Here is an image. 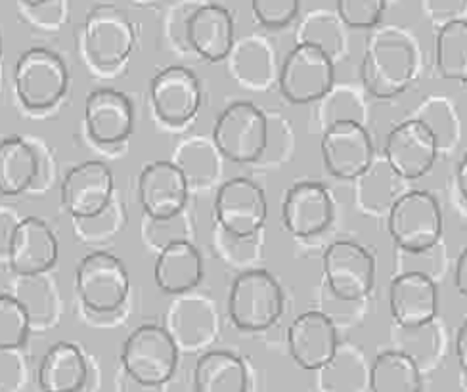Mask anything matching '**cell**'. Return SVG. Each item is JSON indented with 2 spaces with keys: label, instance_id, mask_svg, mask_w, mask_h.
Wrapping results in <instances>:
<instances>
[{
  "label": "cell",
  "instance_id": "47",
  "mask_svg": "<svg viewBox=\"0 0 467 392\" xmlns=\"http://www.w3.org/2000/svg\"><path fill=\"white\" fill-rule=\"evenodd\" d=\"M22 3H24L26 6H29V8H38V6L48 5L50 0H22Z\"/></svg>",
  "mask_w": 467,
  "mask_h": 392
},
{
  "label": "cell",
  "instance_id": "31",
  "mask_svg": "<svg viewBox=\"0 0 467 392\" xmlns=\"http://www.w3.org/2000/svg\"><path fill=\"white\" fill-rule=\"evenodd\" d=\"M369 392H423V371L404 352L383 350L369 366Z\"/></svg>",
  "mask_w": 467,
  "mask_h": 392
},
{
  "label": "cell",
  "instance_id": "26",
  "mask_svg": "<svg viewBox=\"0 0 467 392\" xmlns=\"http://www.w3.org/2000/svg\"><path fill=\"white\" fill-rule=\"evenodd\" d=\"M193 392H247V367L228 350H207L193 367Z\"/></svg>",
  "mask_w": 467,
  "mask_h": 392
},
{
  "label": "cell",
  "instance_id": "3",
  "mask_svg": "<svg viewBox=\"0 0 467 392\" xmlns=\"http://www.w3.org/2000/svg\"><path fill=\"white\" fill-rule=\"evenodd\" d=\"M284 312V289L268 270H242L228 295V316L242 331H265Z\"/></svg>",
  "mask_w": 467,
  "mask_h": 392
},
{
  "label": "cell",
  "instance_id": "10",
  "mask_svg": "<svg viewBox=\"0 0 467 392\" xmlns=\"http://www.w3.org/2000/svg\"><path fill=\"white\" fill-rule=\"evenodd\" d=\"M134 26L123 10L104 5L88 14L83 46L87 60L94 67L109 71L123 66L134 50Z\"/></svg>",
  "mask_w": 467,
  "mask_h": 392
},
{
  "label": "cell",
  "instance_id": "14",
  "mask_svg": "<svg viewBox=\"0 0 467 392\" xmlns=\"http://www.w3.org/2000/svg\"><path fill=\"white\" fill-rule=\"evenodd\" d=\"M115 179L104 161H85L62 181V205L73 221L92 219L113 203Z\"/></svg>",
  "mask_w": 467,
  "mask_h": 392
},
{
  "label": "cell",
  "instance_id": "2",
  "mask_svg": "<svg viewBox=\"0 0 467 392\" xmlns=\"http://www.w3.org/2000/svg\"><path fill=\"white\" fill-rule=\"evenodd\" d=\"M130 278L121 259L94 251L75 270V293L88 316H111L129 297Z\"/></svg>",
  "mask_w": 467,
  "mask_h": 392
},
{
  "label": "cell",
  "instance_id": "22",
  "mask_svg": "<svg viewBox=\"0 0 467 392\" xmlns=\"http://www.w3.org/2000/svg\"><path fill=\"white\" fill-rule=\"evenodd\" d=\"M186 45L207 62H223L236 45L232 14L215 3L192 10L184 24Z\"/></svg>",
  "mask_w": 467,
  "mask_h": 392
},
{
  "label": "cell",
  "instance_id": "40",
  "mask_svg": "<svg viewBox=\"0 0 467 392\" xmlns=\"http://www.w3.org/2000/svg\"><path fill=\"white\" fill-rule=\"evenodd\" d=\"M387 0H336L341 24L350 29H374L379 26Z\"/></svg>",
  "mask_w": 467,
  "mask_h": 392
},
{
  "label": "cell",
  "instance_id": "5",
  "mask_svg": "<svg viewBox=\"0 0 467 392\" xmlns=\"http://www.w3.org/2000/svg\"><path fill=\"white\" fill-rule=\"evenodd\" d=\"M270 123L253 102H234L221 111L213 127V144L234 163H255L268 150Z\"/></svg>",
  "mask_w": 467,
  "mask_h": 392
},
{
  "label": "cell",
  "instance_id": "36",
  "mask_svg": "<svg viewBox=\"0 0 467 392\" xmlns=\"http://www.w3.org/2000/svg\"><path fill=\"white\" fill-rule=\"evenodd\" d=\"M27 306L12 295H0V350L14 352L22 348L31 331Z\"/></svg>",
  "mask_w": 467,
  "mask_h": 392
},
{
  "label": "cell",
  "instance_id": "15",
  "mask_svg": "<svg viewBox=\"0 0 467 392\" xmlns=\"http://www.w3.org/2000/svg\"><path fill=\"white\" fill-rule=\"evenodd\" d=\"M383 153L385 161L412 182L433 169L441 151L433 132L414 117L387 134Z\"/></svg>",
  "mask_w": 467,
  "mask_h": 392
},
{
  "label": "cell",
  "instance_id": "21",
  "mask_svg": "<svg viewBox=\"0 0 467 392\" xmlns=\"http://www.w3.org/2000/svg\"><path fill=\"white\" fill-rule=\"evenodd\" d=\"M389 308L399 327L431 324L439 314V284L423 273H397L389 285Z\"/></svg>",
  "mask_w": 467,
  "mask_h": 392
},
{
  "label": "cell",
  "instance_id": "46",
  "mask_svg": "<svg viewBox=\"0 0 467 392\" xmlns=\"http://www.w3.org/2000/svg\"><path fill=\"white\" fill-rule=\"evenodd\" d=\"M456 186H458V191H460V195H462L463 203L467 205V153L462 157V161L458 163Z\"/></svg>",
  "mask_w": 467,
  "mask_h": 392
},
{
  "label": "cell",
  "instance_id": "11",
  "mask_svg": "<svg viewBox=\"0 0 467 392\" xmlns=\"http://www.w3.org/2000/svg\"><path fill=\"white\" fill-rule=\"evenodd\" d=\"M268 217V200L265 190L245 176L223 182L215 195L217 228L236 235L253 238L259 235Z\"/></svg>",
  "mask_w": 467,
  "mask_h": 392
},
{
  "label": "cell",
  "instance_id": "19",
  "mask_svg": "<svg viewBox=\"0 0 467 392\" xmlns=\"http://www.w3.org/2000/svg\"><path fill=\"white\" fill-rule=\"evenodd\" d=\"M190 184L174 161L148 163L139 176V200L150 219H167L186 211Z\"/></svg>",
  "mask_w": 467,
  "mask_h": 392
},
{
  "label": "cell",
  "instance_id": "29",
  "mask_svg": "<svg viewBox=\"0 0 467 392\" xmlns=\"http://www.w3.org/2000/svg\"><path fill=\"white\" fill-rule=\"evenodd\" d=\"M230 69L238 81L253 90H265L278 77L275 52L259 36H247L230 52Z\"/></svg>",
  "mask_w": 467,
  "mask_h": 392
},
{
  "label": "cell",
  "instance_id": "7",
  "mask_svg": "<svg viewBox=\"0 0 467 392\" xmlns=\"http://www.w3.org/2000/svg\"><path fill=\"white\" fill-rule=\"evenodd\" d=\"M278 85L291 104H317L336 85V62L322 48L297 43L284 57Z\"/></svg>",
  "mask_w": 467,
  "mask_h": 392
},
{
  "label": "cell",
  "instance_id": "4",
  "mask_svg": "<svg viewBox=\"0 0 467 392\" xmlns=\"http://www.w3.org/2000/svg\"><path fill=\"white\" fill-rule=\"evenodd\" d=\"M181 350L161 327L146 324L136 327L121 348V364L130 381L158 388L171 381L179 366Z\"/></svg>",
  "mask_w": 467,
  "mask_h": 392
},
{
  "label": "cell",
  "instance_id": "20",
  "mask_svg": "<svg viewBox=\"0 0 467 392\" xmlns=\"http://www.w3.org/2000/svg\"><path fill=\"white\" fill-rule=\"evenodd\" d=\"M85 127L90 140L100 146L125 142L134 129V109L129 96L115 88H99L85 100Z\"/></svg>",
  "mask_w": 467,
  "mask_h": 392
},
{
  "label": "cell",
  "instance_id": "48",
  "mask_svg": "<svg viewBox=\"0 0 467 392\" xmlns=\"http://www.w3.org/2000/svg\"><path fill=\"white\" fill-rule=\"evenodd\" d=\"M0 57H3V33H0Z\"/></svg>",
  "mask_w": 467,
  "mask_h": 392
},
{
  "label": "cell",
  "instance_id": "33",
  "mask_svg": "<svg viewBox=\"0 0 467 392\" xmlns=\"http://www.w3.org/2000/svg\"><path fill=\"white\" fill-rule=\"evenodd\" d=\"M221 153L205 139H190L181 144L174 163L184 172L192 186H209L217 181L221 172Z\"/></svg>",
  "mask_w": 467,
  "mask_h": 392
},
{
  "label": "cell",
  "instance_id": "1",
  "mask_svg": "<svg viewBox=\"0 0 467 392\" xmlns=\"http://www.w3.org/2000/svg\"><path fill=\"white\" fill-rule=\"evenodd\" d=\"M418 67L420 56L410 35L395 27L378 31L368 41L360 64L362 87L372 96L389 100L412 85Z\"/></svg>",
  "mask_w": 467,
  "mask_h": 392
},
{
  "label": "cell",
  "instance_id": "6",
  "mask_svg": "<svg viewBox=\"0 0 467 392\" xmlns=\"http://www.w3.org/2000/svg\"><path fill=\"white\" fill-rule=\"evenodd\" d=\"M17 100L29 111H47L60 104L69 87L64 60L48 48L26 50L14 69Z\"/></svg>",
  "mask_w": 467,
  "mask_h": 392
},
{
  "label": "cell",
  "instance_id": "37",
  "mask_svg": "<svg viewBox=\"0 0 467 392\" xmlns=\"http://www.w3.org/2000/svg\"><path fill=\"white\" fill-rule=\"evenodd\" d=\"M144 242L155 249H165L179 242H192V221L186 211L167 219L144 217L142 222Z\"/></svg>",
  "mask_w": 467,
  "mask_h": 392
},
{
  "label": "cell",
  "instance_id": "30",
  "mask_svg": "<svg viewBox=\"0 0 467 392\" xmlns=\"http://www.w3.org/2000/svg\"><path fill=\"white\" fill-rule=\"evenodd\" d=\"M369 366L360 348L339 343L334 358L318 369L320 392H368Z\"/></svg>",
  "mask_w": 467,
  "mask_h": 392
},
{
  "label": "cell",
  "instance_id": "16",
  "mask_svg": "<svg viewBox=\"0 0 467 392\" xmlns=\"http://www.w3.org/2000/svg\"><path fill=\"white\" fill-rule=\"evenodd\" d=\"M334 195L320 182H297L284 195L282 224L296 238H315L334 222Z\"/></svg>",
  "mask_w": 467,
  "mask_h": 392
},
{
  "label": "cell",
  "instance_id": "35",
  "mask_svg": "<svg viewBox=\"0 0 467 392\" xmlns=\"http://www.w3.org/2000/svg\"><path fill=\"white\" fill-rule=\"evenodd\" d=\"M318 104V119L322 130L341 121H366V104L358 88L350 85H334Z\"/></svg>",
  "mask_w": 467,
  "mask_h": 392
},
{
  "label": "cell",
  "instance_id": "25",
  "mask_svg": "<svg viewBox=\"0 0 467 392\" xmlns=\"http://www.w3.org/2000/svg\"><path fill=\"white\" fill-rule=\"evenodd\" d=\"M90 377V364L73 343H56L38 364L36 381L43 392H81Z\"/></svg>",
  "mask_w": 467,
  "mask_h": 392
},
{
  "label": "cell",
  "instance_id": "17",
  "mask_svg": "<svg viewBox=\"0 0 467 392\" xmlns=\"http://www.w3.org/2000/svg\"><path fill=\"white\" fill-rule=\"evenodd\" d=\"M60 243L52 228L36 217L19 221L8 245V264L22 278H36L57 263Z\"/></svg>",
  "mask_w": 467,
  "mask_h": 392
},
{
  "label": "cell",
  "instance_id": "24",
  "mask_svg": "<svg viewBox=\"0 0 467 392\" xmlns=\"http://www.w3.org/2000/svg\"><path fill=\"white\" fill-rule=\"evenodd\" d=\"M153 280L167 295H186L203 280V257L192 242L172 243L160 251Z\"/></svg>",
  "mask_w": 467,
  "mask_h": 392
},
{
  "label": "cell",
  "instance_id": "8",
  "mask_svg": "<svg viewBox=\"0 0 467 392\" xmlns=\"http://www.w3.org/2000/svg\"><path fill=\"white\" fill-rule=\"evenodd\" d=\"M387 228L399 249L420 251L441 243L442 211L431 191L408 190L387 214Z\"/></svg>",
  "mask_w": 467,
  "mask_h": 392
},
{
  "label": "cell",
  "instance_id": "44",
  "mask_svg": "<svg viewBox=\"0 0 467 392\" xmlns=\"http://www.w3.org/2000/svg\"><path fill=\"white\" fill-rule=\"evenodd\" d=\"M456 358L462 369V376L467 377V318L463 320L456 333Z\"/></svg>",
  "mask_w": 467,
  "mask_h": 392
},
{
  "label": "cell",
  "instance_id": "12",
  "mask_svg": "<svg viewBox=\"0 0 467 392\" xmlns=\"http://www.w3.org/2000/svg\"><path fill=\"white\" fill-rule=\"evenodd\" d=\"M320 151L326 169L341 181H358L376 161L372 136L366 125L357 121H341L324 129Z\"/></svg>",
  "mask_w": 467,
  "mask_h": 392
},
{
  "label": "cell",
  "instance_id": "45",
  "mask_svg": "<svg viewBox=\"0 0 467 392\" xmlns=\"http://www.w3.org/2000/svg\"><path fill=\"white\" fill-rule=\"evenodd\" d=\"M454 285L462 297H467V247H463L458 257L454 270Z\"/></svg>",
  "mask_w": 467,
  "mask_h": 392
},
{
  "label": "cell",
  "instance_id": "34",
  "mask_svg": "<svg viewBox=\"0 0 467 392\" xmlns=\"http://www.w3.org/2000/svg\"><path fill=\"white\" fill-rule=\"evenodd\" d=\"M416 119L433 132L439 151L454 150L460 142V117L451 100L442 96H431L420 106Z\"/></svg>",
  "mask_w": 467,
  "mask_h": 392
},
{
  "label": "cell",
  "instance_id": "13",
  "mask_svg": "<svg viewBox=\"0 0 467 392\" xmlns=\"http://www.w3.org/2000/svg\"><path fill=\"white\" fill-rule=\"evenodd\" d=\"M150 98L155 115L165 125L182 127L202 108V83L188 67L169 66L151 78Z\"/></svg>",
  "mask_w": 467,
  "mask_h": 392
},
{
  "label": "cell",
  "instance_id": "9",
  "mask_svg": "<svg viewBox=\"0 0 467 392\" xmlns=\"http://www.w3.org/2000/svg\"><path fill=\"white\" fill-rule=\"evenodd\" d=\"M326 285L343 303L366 299L376 284V259L364 245L353 240H337L322 257Z\"/></svg>",
  "mask_w": 467,
  "mask_h": 392
},
{
  "label": "cell",
  "instance_id": "28",
  "mask_svg": "<svg viewBox=\"0 0 467 392\" xmlns=\"http://www.w3.org/2000/svg\"><path fill=\"white\" fill-rule=\"evenodd\" d=\"M41 160L22 136H8L0 142V193L19 195L27 191L38 176Z\"/></svg>",
  "mask_w": 467,
  "mask_h": 392
},
{
  "label": "cell",
  "instance_id": "38",
  "mask_svg": "<svg viewBox=\"0 0 467 392\" xmlns=\"http://www.w3.org/2000/svg\"><path fill=\"white\" fill-rule=\"evenodd\" d=\"M341 19L334 22V19L324 17V15H313L305 24L301 31V41L322 48L326 54L332 56V60L337 62V57L343 54L345 38L341 33Z\"/></svg>",
  "mask_w": 467,
  "mask_h": 392
},
{
  "label": "cell",
  "instance_id": "41",
  "mask_svg": "<svg viewBox=\"0 0 467 392\" xmlns=\"http://www.w3.org/2000/svg\"><path fill=\"white\" fill-rule=\"evenodd\" d=\"M75 233L87 243H104L111 240L113 235L123 230V209H119L115 201L100 214L92 219L73 221Z\"/></svg>",
  "mask_w": 467,
  "mask_h": 392
},
{
  "label": "cell",
  "instance_id": "27",
  "mask_svg": "<svg viewBox=\"0 0 467 392\" xmlns=\"http://www.w3.org/2000/svg\"><path fill=\"white\" fill-rule=\"evenodd\" d=\"M358 207L368 214H389L393 205L408 191L402 176L385 160L374 161L357 181Z\"/></svg>",
  "mask_w": 467,
  "mask_h": 392
},
{
  "label": "cell",
  "instance_id": "39",
  "mask_svg": "<svg viewBox=\"0 0 467 392\" xmlns=\"http://www.w3.org/2000/svg\"><path fill=\"white\" fill-rule=\"evenodd\" d=\"M446 268V249L442 243L433 247L420 249V251H404L399 249L397 253V273H423L437 282V278Z\"/></svg>",
  "mask_w": 467,
  "mask_h": 392
},
{
  "label": "cell",
  "instance_id": "43",
  "mask_svg": "<svg viewBox=\"0 0 467 392\" xmlns=\"http://www.w3.org/2000/svg\"><path fill=\"white\" fill-rule=\"evenodd\" d=\"M467 0H430V12L435 19H441L442 26L454 22V19H463L460 14L463 12Z\"/></svg>",
  "mask_w": 467,
  "mask_h": 392
},
{
  "label": "cell",
  "instance_id": "42",
  "mask_svg": "<svg viewBox=\"0 0 467 392\" xmlns=\"http://www.w3.org/2000/svg\"><path fill=\"white\" fill-rule=\"evenodd\" d=\"M251 10L263 27L282 29L299 15L301 0H251Z\"/></svg>",
  "mask_w": 467,
  "mask_h": 392
},
{
  "label": "cell",
  "instance_id": "32",
  "mask_svg": "<svg viewBox=\"0 0 467 392\" xmlns=\"http://www.w3.org/2000/svg\"><path fill=\"white\" fill-rule=\"evenodd\" d=\"M435 62L444 78L467 83V19L441 26L435 41Z\"/></svg>",
  "mask_w": 467,
  "mask_h": 392
},
{
  "label": "cell",
  "instance_id": "18",
  "mask_svg": "<svg viewBox=\"0 0 467 392\" xmlns=\"http://www.w3.org/2000/svg\"><path fill=\"white\" fill-rule=\"evenodd\" d=\"M337 346L339 339L336 324L324 312H303L287 329L289 355L306 371L322 369L334 358Z\"/></svg>",
  "mask_w": 467,
  "mask_h": 392
},
{
  "label": "cell",
  "instance_id": "23",
  "mask_svg": "<svg viewBox=\"0 0 467 392\" xmlns=\"http://www.w3.org/2000/svg\"><path fill=\"white\" fill-rule=\"evenodd\" d=\"M179 350L196 352L209 346L219 333V316L211 301L196 295H181L167 314V327Z\"/></svg>",
  "mask_w": 467,
  "mask_h": 392
}]
</instances>
